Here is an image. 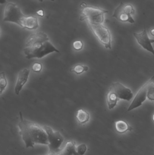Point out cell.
Masks as SVG:
<instances>
[{
    "mask_svg": "<svg viewBox=\"0 0 154 155\" xmlns=\"http://www.w3.org/2000/svg\"><path fill=\"white\" fill-rule=\"evenodd\" d=\"M119 100V99L115 94V93L108 90V93L107 95V102L108 109L110 110L113 109L116 106Z\"/></svg>",
    "mask_w": 154,
    "mask_h": 155,
    "instance_id": "16",
    "label": "cell"
},
{
    "mask_svg": "<svg viewBox=\"0 0 154 155\" xmlns=\"http://www.w3.org/2000/svg\"><path fill=\"white\" fill-rule=\"evenodd\" d=\"M36 13L39 16H41V17H42L44 15V12H43V10H39V11H37L36 12Z\"/></svg>",
    "mask_w": 154,
    "mask_h": 155,
    "instance_id": "22",
    "label": "cell"
},
{
    "mask_svg": "<svg viewBox=\"0 0 154 155\" xmlns=\"http://www.w3.org/2000/svg\"><path fill=\"white\" fill-rule=\"evenodd\" d=\"M7 85V81L5 77V73L2 72L0 74V94H2Z\"/></svg>",
    "mask_w": 154,
    "mask_h": 155,
    "instance_id": "19",
    "label": "cell"
},
{
    "mask_svg": "<svg viewBox=\"0 0 154 155\" xmlns=\"http://www.w3.org/2000/svg\"><path fill=\"white\" fill-rule=\"evenodd\" d=\"M134 13L135 10L132 5L125 4L122 2L115 10L112 16L120 21L134 24L135 20L132 15Z\"/></svg>",
    "mask_w": 154,
    "mask_h": 155,
    "instance_id": "6",
    "label": "cell"
},
{
    "mask_svg": "<svg viewBox=\"0 0 154 155\" xmlns=\"http://www.w3.org/2000/svg\"><path fill=\"white\" fill-rule=\"evenodd\" d=\"M39 27L38 18L35 16H27L23 28L29 30H36Z\"/></svg>",
    "mask_w": 154,
    "mask_h": 155,
    "instance_id": "13",
    "label": "cell"
},
{
    "mask_svg": "<svg viewBox=\"0 0 154 155\" xmlns=\"http://www.w3.org/2000/svg\"><path fill=\"white\" fill-rule=\"evenodd\" d=\"M24 52L27 59H41L49 54L60 51L51 43L46 33L32 34L26 41Z\"/></svg>",
    "mask_w": 154,
    "mask_h": 155,
    "instance_id": "2",
    "label": "cell"
},
{
    "mask_svg": "<svg viewBox=\"0 0 154 155\" xmlns=\"http://www.w3.org/2000/svg\"><path fill=\"white\" fill-rule=\"evenodd\" d=\"M109 90L115 93L119 99L130 101L134 97V94L129 88L126 87L119 82L113 83Z\"/></svg>",
    "mask_w": 154,
    "mask_h": 155,
    "instance_id": "9",
    "label": "cell"
},
{
    "mask_svg": "<svg viewBox=\"0 0 154 155\" xmlns=\"http://www.w3.org/2000/svg\"><path fill=\"white\" fill-rule=\"evenodd\" d=\"M134 35L138 43L144 49L152 53L154 55V49L152 45L154 43V40L149 38L145 28L141 32L134 33Z\"/></svg>",
    "mask_w": 154,
    "mask_h": 155,
    "instance_id": "10",
    "label": "cell"
},
{
    "mask_svg": "<svg viewBox=\"0 0 154 155\" xmlns=\"http://www.w3.org/2000/svg\"><path fill=\"white\" fill-rule=\"evenodd\" d=\"M38 1H39V2H43V0H38ZM50 1L53 2V1H55V0H50Z\"/></svg>",
    "mask_w": 154,
    "mask_h": 155,
    "instance_id": "25",
    "label": "cell"
},
{
    "mask_svg": "<svg viewBox=\"0 0 154 155\" xmlns=\"http://www.w3.org/2000/svg\"><path fill=\"white\" fill-rule=\"evenodd\" d=\"M73 47L76 51H80L83 49V43L80 40L75 41L73 43Z\"/></svg>",
    "mask_w": 154,
    "mask_h": 155,
    "instance_id": "20",
    "label": "cell"
},
{
    "mask_svg": "<svg viewBox=\"0 0 154 155\" xmlns=\"http://www.w3.org/2000/svg\"><path fill=\"white\" fill-rule=\"evenodd\" d=\"M148 81L142 87L135 97L133 102L127 109V111H132L142 105L147 98Z\"/></svg>",
    "mask_w": 154,
    "mask_h": 155,
    "instance_id": "11",
    "label": "cell"
},
{
    "mask_svg": "<svg viewBox=\"0 0 154 155\" xmlns=\"http://www.w3.org/2000/svg\"><path fill=\"white\" fill-rule=\"evenodd\" d=\"M88 24L91 31L106 49H111V35L108 28L103 24Z\"/></svg>",
    "mask_w": 154,
    "mask_h": 155,
    "instance_id": "7",
    "label": "cell"
},
{
    "mask_svg": "<svg viewBox=\"0 0 154 155\" xmlns=\"http://www.w3.org/2000/svg\"><path fill=\"white\" fill-rule=\"evenodd\" d=\"M6 2V0H1V1H0V3H1V4H2L5 3Z\"/></svg>",
    "mask_w": 154,
    "mask_h": 155,
    "instance_id": "23",
    "label": "cell"
},
{
    "mask_svg": "<svg viewBox=\"0 0 154 155\" xmlns=\"http://www.w3.org/2000/svg\"><path fill=\"white\" fill-rule=\"evenodd\" d=\"M49 141V150L48 154L56 153L59 152L61 149V146L64 141V137L58 131H54L50 127L44 126Z\"/></svg>",
    "mask_w": 154,
    "mask_h": 155,
    "instance_id": "5",
    "label": "cell"
},
{
    "mask_svg": "<svg viewBox=\"0 0 154 155\" xmlns=\"http://www.w3.org/2000/svg\"><path fill=\"white\" fill-rule=\"evenodd\" d=\"M87 150L85 144H81L76 146V143L70 141L67 142L65 147L59 152L53 154H47V155H84Z\"/></svg>",
    "mask_w": 154,
    "mask_h": 155,
    "instance_id": "8",
    "label": "cell"
},
{
    "mask_svg": "<svg viewBox=\"0 0 154 155\" xmlns=\"http://www.w3.org/2000/svg\"><path fill=\"white\" fill-rule=\"evenodd\" d=\"M42 64L39 62H36L33 64L32 67V70L34 72H40L42 71Z\"/></svg>",
    "mask_w": 154,
    "mask_h": 155,
    "instance_id": "21",
    "label": "cell"
},
{
    "mask_svg": "<svg viewBox=\"0 0 154 155\" xmlns=\"http://www.w3.org/2000/svg\"><path fill=\"white\" fill-rule=\"evenodd\" d=\"M151 33L152 35L153 36H154V28L151 30Z\"/></svg>",
    "mask_w": 154,
    "mask_h": 155,
    "instance_id": "24",
    "label": "cell"
},
{
    "mask_svg": "<svg viewBox=\"0 0 154 155\" xmlns=\"http://www.w3.org/2000/svg\"><path fill=\"white\" fill-rule=\"evenodd\" d=\"M80 6L81 15L80 20H87L88 23L102 24L105 20V14L108 13V11L98 7L88 6L85 2L81 3Z\"/></svg>",
    "mask_w": 154,
    "mask_h": 155,
    "instance_id": "3",
    "label": "cell"
},
{
    "mask_svg": "<svg viewBox=\"0 0 154 155\" xmlns=\"http://www.w3.org/2000/svg\"><path fill=\"white\" fill-rule=\"evenodd\" d=\"M30 73V70L24 69L18 74L16 84L14 87V92L17 95H19L24 86L27 83Z\"/></svg>",
    "mask_w": 154,
    "mask_h": 155,
    "instance_id": "12",
    "label": "cell"
},
{
    "mask_svg": "<svg viewBox=\"0 0 154 155\" xmlns=\"http://www.w3.org/2000/svg\"><path fill=\"white\" fill-rule=\"evenodd\" d=\"M152 120L154 122V114H153V115L152 116Z\"/></svg>",
    "mask_w": 154,
    "mask_h": 155,
    "instance_id": "26",
    "label": "cell"
},
{
    "mask_svg": "<svg viewBox=\"0 0 154 155\" xmlns=\"http://www.w3.org/2000/svg\"><path fill=\"white\" fill-rule=\"evenodd\" d=\"M115 126L117 132L119 134H124L127 131H132L133 130V127L130 126L127 122L123 120L116 121Z\"/></svg>",
    "mask_w": 154,
    "mask_h": 155,
    "instance_id": "14",
    "label": "cell"
},
{
    "mask_svg": "<svg viewBox=\"0 0 154 155\" xmlns=\"http://www.w3.org/2000/svg\"><path fill=\"white\" fill-rule=\"evenodd\" d=\"M89 68L87 66L83 65L82 64H77L70 69L71 72H74L77 74H80L85 72L87 71Z\"/></svg>",
    "mask_w": 154,
    "mask_h": 155,
    "instance_id": "18",
    "label": "cell"
},
{
    "mask_svg": "<svg viewBox=\"0 0 154 155\" xmlns=\"http://www.w3.org/2000/svg\"><path fill=\"white\" fill-rule=\"evenodd\" d=\"M76 117L80 124H84L89 121L90 115L87 111L83 109H80L77 111Z\"/></svg>",
    "mask_w": 154,
    "mask_h": 155,
    "instance_id": "15",
    "label": "cell"
},
{
    "mask_svg": "<svg viewBox=\"0 0 154 155\" xmlns=\"http://www.w3.org/2000/svg\"><path fill=\"white\" fill-rule=\"evenodd\" d=\"M147 98L149 100L154 101V75L148 80Z\"/></svg>",
    "mask_w": 154,
    "mask_h": 155,
    "instance_id": "17",
    "label": "cell"
},
{
    "mask_svg": "<svg viewBox=\"0 0 154 155\" xmlns=\"http://www.w3.org/2000/svg\"><path fill=\"white\" fill-rule=\"evenodd\" d=\"M26 17L15 4L8 3L5 6L4 21L14 23L22 27Z\"/></svg>",
    "mask_w": 154,
    "mask_h": 155,
    "instance_id": "4",
    "label": "cell"
},
{
    "mask_svg": "<svg viewBox=\"0 0 154 155\" xmlns=\"http://www.w3.org/2000/svg\"><path fill=\"white\" fill-rule=\"evenodd\" d=\"M20 120L18 126L26 148H34L36 144L49 145L48 135L43 127L38 124L24 118L21 112L19 113Z\"/></svg>",
    "mask_w": 154,
    "mask_h": 155,
    "instance_id": "1",
    "label": "cell"
}]
</instances>
